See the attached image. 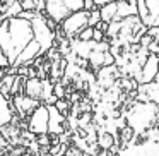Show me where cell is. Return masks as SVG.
<instances>
[{
  "label": "cell",
  "instance_id": "603a6c76",
  "mask_svg": "<svg viewBox=\"0 0 159 156\" xmlns=\"http://www.w3.org/2000/svg\"><path fill=\"white\" fill-rule=\"evenodd\" d=\"M104 36H106V33H104L103 29L94 28V33H93V40H94V41H104Z\"/></svg>",
  "mask_w": 159,
  "mask_h": 156
},
{
  "label": "cell",
  "instance_id": "83f0119b",
  "mask_svg": "<svg viewBox=\"0 0 159 156\" xmlns=\"http://www.w3.org/2000/svg\"><path fill=\"white\" fill-rule=\"evenodd\" d=\"M157 77H159V76H157Z\"/></svg>",
  "mask_w": 159,
  "mask_h": 156
},
{
  "label": "cell",
  "instance_id": "d4e9b609",
  "mask_svg": "<svg viewBox=\"0 0 159 156\" xmlns=\"http://www.w3.org/2000/svg\"><path fill=\"white\" fill-rule=\"evenodd\" d=\"M53 93H55L58 98H63V96H65V89L62 87V84H57V86H53Z\"/></svg>",
  "mask_w": 159,
  "mask_h": 156
},
{
  "label": "cell",
  "instance_id": "ac0fdd59",
  "mask_svg": "<svg viewBox=\"0 0 159 156\" xmlns=\"http://www.w3.org/2000/svg\"><path fill=\"white\" fill-rule=\"evenodd\" d=\"M22 11H38L45 12V0H17Z\"/></svg>",
  "mask_w": 159,
  "mask_h": 156
},
{
  "label": "cell",
  "instance_id": "7c38bea8",
  "mask_svg": "<svg viewBox=\"0 0 159 156\" xmlns=\"http://www.w3.org/2000/svg\"><path fill=\"white\" fill-rule=\"evenodd\" d=\"M24 93L28 96L34 98V100L43 101V94H45V84L39 77H28L24 86Z\"/></svg>",
  "mask_w": 159,
  "mask_h": 156
},
{
  "label": "cell",
  "instance_id": "277c9868",
  "mask_svg": "<svg viewBox=\"0 0 159 156\" xmlns=\"http://www.w3.org/2000/svg\"><path fill=\"white\" fill-rule=\"evenodd\" d=\"M33 22V33H34V40L41 45L43 53L48 52L55 43V36H57V29H53L46 21V14L45 12H38L34 17L31 19Z\"/></svg>",
  "mask_w": 159,
  "mask_h": 156
},
{
  "label": "cell",
  "instance_id": "2e32d148",
  "mask_svg": "<svg viewBox=\"0 0 159 156\" xmlns=\"http://www.w3.org/2000/svg\"><path fill=\"white\" fill-rule=\"evenodd\" d=\"M116 11H118V0H113V2H110V4H104L103 7H99L101 21H104V22L110 24V22L115 21V17H116Z\"/></svg>",
  "mask_w": 159,
  "mask_h": 156
},
{
  "label": "cell",
  "instance_id": "44dd1931",
  "mask_svg": "<svg viewBox=\"0 0 159 156\" xmlns=\"http://www.w3.org/2000/svg\"><path fill=\"white\" fill-rule=\"evenodd\" d=\"M93 33H94V28H93V26H87V28L79 35V38H77V40H82V41H91V40H93Z\"/></svg>",
  "mask_w": 159,
  "mask_h": 156
},
{
  "label": "cell",
  "instance_id": "8992f818",
  "mask_svg": "<svg viewBox=\"0 0 159 156\" xmlns=\"http://www.w3.org/2000/svg\"><path fill=\"white\" fill-rule=\"evenodd\" d=\"M116 156H159V141L144 139L140 142H130L118 149Z\"/></svg>",
  "mask_w": 159,
  "mask_h": 156
},
{
  "label": "cell",
  "instance_id": "7402d4cb",
  "mask_svg": "<svg viewBox=\"0 0 159 156\" xmlns=\"http://www.w3.org/2000/svg\"><path fill=\"white\" fill-rule=\"evenodd\" d=\"M36 142H38L41 148H46V146L52 144V137H50V134H39L38 137H36Z\"/></svg>",
  "mask_w": 159,
  "mask_h": 156
},
{
  "label": "cell",
  "instance_id": "9c48e42d",
  "mask_svg": "<svg viewBox=\"0 0 159 156\" xmlns=\"http://www.w3.org/2000/svg\"><path fill=\"white\" fill-rule=\"evenodd\" d=\"M38 106H39V100H34V98L28 96L26 93L12 96V108H14V111L19 115V117L31 115Z\"/></svg>",
  "mask_w": 159,
  "mask_h": 156
},
{
  "label": "cell",
  "instance_id": "e0dca14e",
  "mask_svg": "<svg viewBox=\"0 0 159 156\" xmlns=\"http://www.w3.org/2000/svg\"><path fill=\"white\" fill-rule=\"evenodd\" d=\"M98 148L99 149H111L115 144H116V137H115L113 132L110 130H104L98 134Z\"/></svg>",
  "mask_w": 159,
  "mask_h": 156
},
{
  "label": "cell",
  "instance_id": "9a60e30c",
  "mask_svg": "<svg viewBox=\"0 0 159 156\" xmlns=\"http://www.w3.org/2000/svg\"><path fill=\"white\" fill-rule=\"evenodd\" d=\"M147 5V21H145V28H157L159 26V0H145Z\"/></svg>",
  "mask_w": 159,
  "mask_h": 156
},
{
  "label": "cell",
  "instance_id": "7a4b0ae2",
  "mask_svg": "<svg viewBox=\"0 0 159 156\" xmlns=\"http://www.w3.org/2000/svg\"><path fill=\"white\" fill-rule=\"evenodd\" d=\"M125 124L134 129L137 137H140L145 130L159 125V105L137 100L125 113Z\"/></svg>",
  "mask_w": 159,
  "mask_h": 156
},
{
  "label": "cell",
  "instance_id": "ba28073f",
  "mask_svg": "<svg viewBox=\"0 0 159 156\" xmlns=\"http://www.w3.org/2000/svg\"><path fill=\"white\" fill-rule=\"evenodd\" d=\"M159 76V55L157 53H149L145 62L142 64L140 72L135 76V81L139 84H149L154 83Z\"/></svg>",
  "mask_w": 159,
  "mask_h": 156
},
{
  "label": "cell",
  "instance_id": "5b68a950",
  "mask_svg": "<svg viewBox=\"0 0 159 156\" xmlns=\"http://www.w3.org/2000/svg\"><path fill=\"white\" fill-rule=\"evenodd\" d=\"M60 26H62L63 35H65L69 40L79 38L80 33L89 26V11L82 9V11L74 12V14H70L69 17L63 19V21L60 22Z\"/></svg>",
  "mask_w": 159,
  "mask_h": 156
},
{
  "label": "cell",
  "instance_id": "5bb4252c",
  "mask_svg": "<svg viewBox=\"0 0 159 156\" xmlns=\"http://www.w3.org/2000/svg\"><path fill=\"white\" fill-rule=\"evenodd\" d=\"M116 65H106V67H101L99 69V74H98V83L99 86L103 87H111L115 84V79H116Z\"/></svg>",
  "mask_w": 159,
  "mask_h": 156
},
{
  "label": "cell",
  "instance_id": "484cf974",
  "mask_svg": "<svg viewBox=\"0 0 159 156\" xmlns=\"http://www.w3.org/2000/svg\"><path fill=\"white\" fill-rule=\"evenodd\" d=\"M94 7H96L94 0H84V9H86V11H93Z\"/></svg>",
  "mask_w": 159,
  "mask_h": 156
},
{
  "label": "cell",
  "instance_id": "cb8c5ba5",
  "mask_svg": "<svg viewBox=\"0 0 159 156\" xmlns=\"http://www.w3.org/2000/svg\"><path fill=\"white\" fill-rule=\"evenodd\" d=\"M9 67H11V64H9L7 55L4 53V50L0 48V69H9Z\"/></svg>",
  "mask_w": 159,
  "mask_h": 156
},
{
  "label": "cell",
  "instance_id": "ffe728a7",
  "mask_svg": "<svg viewBox=\"0 0 159 156\" xmlns=\"http://www.w3.org/2000/svg\"><path fill=\"white\" fill-rule=\"evenodd\" d=\"M101 21V12H99V7H94L93 11H89V26H96L98 22Z\"/></svg>",
  "mask_w": 159,
  "mask_h": 156
},
{
  "label": "cell",
  "instance_id": "52a82bcc",
  "mask_svg": "<svg viewBox=\"0 0 159 156\" xmlns=\"http://www.w3.org/2000/svg\"><path fill=\"white\" fill-rule=\"evenodd\" d=\"M48 125H50V111L46 105H39L28 120V130H31L33 134H48Z\"/></svg>",
  "mask_w": 159,
  "mask_h": 156
},
{
  "label": "cell",
  "instance_id": "8fae6325",
  "mask_svg": "<svg viewBox=\"0 0 159 156\" xmlns=\"http://www.w3.org/2000/svg\"><path fill=\"white\" fill-rule=\"evenodd\" d=\"M41 53H43L41 45H39L36 40H33V41L29 43V45H26V48L19 53V57H17V60H16L14 67L17 69V67H21V65H29V64H31L33 60L38 59Z\"/></svg>",
  "mask_w": 159,
  "mask_h": 156
},
{
  "label": "cell",
  "instance_id": "3957f363",
  "mask_svg": "<svg viewBox=\"0 0 159 156\" xmlns=\"http://www.w3.org/2000/svg\"><path fill=\"white\" fill-rule=\"evenodd\" d=\"M84 9V0H45V14L57 24L69 17L70 14Z\"/></svg>",
  "mask_w": 159,
  "mask_h": 156
},
{
  "label": "cell",
  "instance_id": "6da1fadb",
  "mask_svg": "<svg viewBox=\"0 0 159 156\" xmlns=\"http://www.w3.org/2000/svg\"><path fill=\"white\" fill-rule=\"evenodd\" d=\"M33 40H34V33H33V22L29 19L12 16L0 21V48L7 55L11 67H14L19 53Z\"/></svg>",
  "mask_w": 159,
  "mask_h": 156
},
{
  "label": "cell",
  "instance_id": "30bf717a",
  "mask_svg": "<svg viewBox=\"0 0 159 156\" xmlns=\"http://www.w3.org/2000/svg\"><path fill=\"white\" fill-rule=\"evenodd\" d=\"M46 106H48V111H50L48 134H57V135L65 134L67 129H69V125H67V117L57 110L55 105H46Z\"/></svg>",
  "mask_w": 159,
  "mask_h": 156
},
{
  "label": "cell",
  "instance_id": "4fadbf2b",
  "mask_svg": "<svg viewBox=\"0 0 159 156\" xmlns=\"http://www.w3.org/2000/svg\"><path fill=\"white\" fill-rule=\"evenodd\" d=\"M14 120V108H12V101H9V98L2 93L0 89V127L9 125Z\"/></svg>",
  "mask_w": 159,
  "mask_h": 156
},
{
  "label": "cell",
  "instance_id": "d6986e66",
  "mask_svg": "<svg viewBox=\"0 0 159 156\" xmlns=\"http://www.w3.org/2000/svg\"><path fill=\"white\" fill-rule=\"evenodd\" d=\"M55 106H57V110H58L60 113L67 117V115H69V110H70V106H72V105H70V101L63 100V98H58V101L55 103Z\"/></svg>",
  "mask_w": 159,
  "mask_h": 156
},
{
  "label": "cell",
  "instance_id": "4316f807",
  "mask_svg": "<svg viewBox=\"0 0 159 156\" xmlns=\"http://www.w3.org/2000/svg\"><path fill=\"white\" fill-rule=\"evenodd\" d=\"M110 2H113V0H94L96 7H103L104 4H110Z\"/></svg>",
  "mask_w": 159,
  "mask_h": 156
}]
</instances>
